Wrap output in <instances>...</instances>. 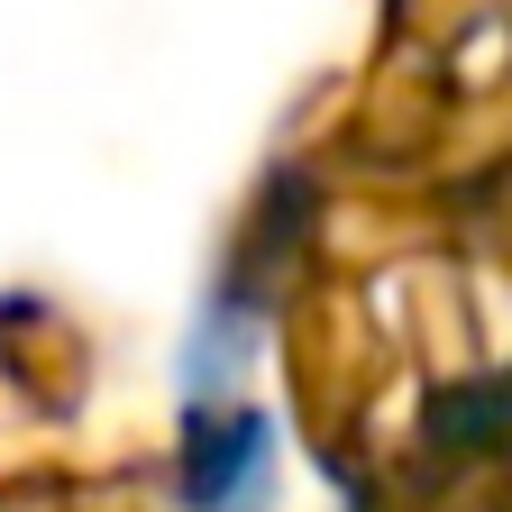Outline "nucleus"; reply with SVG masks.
<instances>
[{
    "mask_svg": "<svg viewBox=\"0 0 512 512\" xmlns=\"http://www.w3.org/2000/svg\"><path fill=\"white\" fill-rule=\"evenodd\" d=\"M266 467H275L266 421L238 412V421H229V439H220V430L192 439V503H202V512H229V503H247L256 485H266Z\"/></svg>",
    "mask_w": 512,
    "mask_h": 512,
    "instance_id": "1",
    "label": "nucleus"
}]
</instances>
